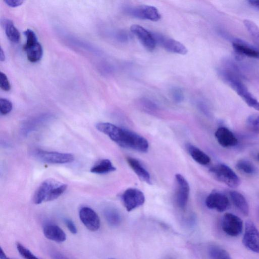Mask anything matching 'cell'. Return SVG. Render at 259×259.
Instances as JSON below:
<instances>
[{
  "mask_svg": "<svg viewBox=\"0 0 259 259\" xmlns=\"http://www.w3.org/2000/svg\"><path fill=\"white\" fill-rule=\"evenodd\" d=\"M65 224L69 231L73 234H76L77 229L74 222L69 219H66L64 220Z\"/></svg>",
  "mask_w": 259,
  "mask_h": 259,
  "instance_id": "cell-35",
  "label": "cell"
},
{
  "mask_svg": "<svg viewBox=\"0 0 259 259\" xmlns=\"http://www.w3.org/2000/svg\"><path fill=\"white\" fill-rule=\"evenodd\" d=\"M13 108L11 102L5 98L0 99V112L2 115H6L10 113Z\"/></svg>",
  "mask_w": 259,
  "mask_h": 259,
  "instance_id": "cell-30",
  "label": "cell"
},
{
  "mask_svg": "<svg viewBox=\"0 0 259 259\" xmlns=\"http://www.w3.org/2000/svg\"><path fill=\"white\" fill-rule=\"evenodd\" d=\"M247 122L252 130L259 132V114L250 115L247 118Z\"/></svg>",
  "mask_w": 259,
  "mask_h": 259,
  "instance_id": "cell-31",
  "label": "cell"
},
{
  "mask_svg": "<svg viewBox=\"0 0 259 259\" xmlns=\"http://www.w3.org/2000/svg\"><path fill=\"white\" fill-rule=\"evenodd\" d=\"M233 48L237 53L249 57L259 58V52L251 47L239 41L232 44Z\"/></svg>",
  "mask_w": 259,
  "mask_h": 259,
  "instance_id": "cell-24",
  "label": "cell"
},
{
  "mask_svg": "<svg viewBox=\"0 0 259 259\" xmlns=\"http://www.w3.org/2000/svg\"><path fill=\"white\" fill-rule=\"evenodd\" d=\"M125 12L135 18L153 21H158L161 15L158 10L153 6L142 5L125 8Z\"/></svg>",
  "mask_w": 259,
  "mask_h": 259,
  "instance_id": "cell-9",
  "label": "cell"
},
{
  "mask_svg": "<svg viewBox=\"0 0 259 259\" xmlns=\"http://www.w3.org/2000/svg\"><path fill=\"white\" fill-rule=\"evenodd\" d=\"M97 129L108 136L119 146L141 152H146L149 148L147 140L142 136L128 130L109 122L98 123Z\"/></svg>",
  "mask_w": 259,
  "mask_h": 259,
  "instance_id": "cell-1",
  "label": "cell"
},
{
  "mask_svg": "<svg viewBox=\"0 0 259 259\" xmlns=\"http://www.w3.org/2000/svg\"><path fill=\"white\" fill-rule=\"evenodd\" d=\"M108 259H115V258H108Z\"/></svg>",
  "mask_w": 259,
  "mask_h": 259,
  "instance_id": "cell-44",
  "label": "cell"
},
{
  "mask_svg": "<svg viewBox=\"0 0 259 259\" xmlns=\"http://www.w3.org/2000/svg\"><path fill=\"white\" fill-rule=\"evenodd\" d=\"M243 24L253 42L259 47V27L253 21L246 19Z\"/></svg>",
  "mask_w": 259,
  "mask_h": 259,
  "instance_id": "cell-27",
  "label": "cell"
},
{
  "mask_svg": "<svg viewBox=\"0 0 259 259\" xmlns=\"http://www.w3.org/2000/svg\"><path fill=\"white\" fill-rule=\"evenodd\" d=\"M43 233L48 239L57 243H62L66 239L64 231L54 224L48 223L43 227Z\"/></svg>",
  "mask_w": 259,
  "mask_h": 259,
  "instance_id": "cell-17",
  "label": "cell"
},
{
  "mask_svg": "<svg viewBox=\"0 0 259 259\" xmlns=\"http://www.w3.org/2000/svg\"><path fill=\"white\" fill-rule=\"evenodd\" d=\"M31 155L36 159L43 162L51 164H63L72 162L74 157L70 153L47 151L41 149H35Z\"/></svg>",
  "mask_w": 259,
  "mask_h": 259,
  "instance_id": "cell-5",
  "label": "cell"
},
{
  "mask_svg": "<svg viewBox=\"0 0 259 259\" xmlns=\"http://www.w3.org/2000/svg\"><path fill=\"white\" fill-rule=\"evenodd\" d=\"M16 247L19 253L24 259H41L20 243H17Z\"/></svg>",
  "mask_w": 259,
  "mask_h": 259,
  "instance_id": "cell-29",
  "label": "cell"
},
{
  "mask_svg": "<svg viewBox=\"0 0 259 259\" xmlns=\"http://www.w3.org/2000/svg\"><path fill=\"white\" fill-rule=\"evenodd\" d=\"M103 214L108 224L112 227L118 226L121 222V215L115 208H106L103 211Z\"/></svg>",
  "mask_w": 259,
  "mask_h": 259,
  "instance_id": "cell-25",
  "label": "cell"
},
{
  "mask_svg": "<svg viewBox=\"0 0 259 259\" xmlns=\"http://www.w3.org/2000/svg\"><path fill=\"white\" fill-rule=\"evenodd\" d=\"M52 117V115L51 114H43L27 120L21 126L22 133L23 135L27 136L50 120Z\"/></svg>",
  "mask_w": 259,
  "mask_h": 259,
  "instance_id": "cell-15",
  "label": "cell"
},
{
  "mask_svg": "<svg viewBox=\"0 0 259 259\" xmlns=\"http://www.w3.org/2000/svg\"><path fill=\"white\" fill-rule=\"evenodd\" d=\"M115 36L118 41L122 42L127 41L129 38L128 33L123 30L117 32Z\"/></svg>",
  "mask_w": 259,
  "mask_h": 259,
  "instance_id": "cell-36",
  "label": "cell"
},
{
  "mask_svg": "<svg viewBox=\"0 0 259 259\" xmlns=\"http://www.w3.org/2000/svg\"><path fill=\"white\" fill-rule=\"evenodd\" d=\"M50 256L52 259H70L61 252L54 250L50 252Z\"/></svg>",
  "mask_w": 259,
  "mask_h": 259,
  "instance_id": "cell-37",
  "label": "cell"
},
{
  "mask_svg": "<svg viewBox=\"0 0 259 259\" xmlns=\"http://www.w3.org/2000/svg\"><path fill=\"white\" fill-rule=\"evenodd\" d=\"M79 219L83 225L91 231H96L100 227V220L98 214L91 208L82 207L79 211Z\"/></svg>",
  "mask_w": 259,
  "mask_h": 259,
  "instance_id": "cell-11",
  "label": "cell"
},
{
  "mask_svg": "<svg viewBox=\"0 0 259 259\" xmlns=\"http://www.w3.org/2000/svg\"><path fill=\"white\" fill-rule=\"evenodd\" d=\"M171 95L174 100L177 103H181L184 100L183 92L179 88L175 87L171 90Z\"/></svg>",
  "mask_w": 259,
  "mask_h": 259,
  "instance_id": "cell-33",
  "label": "cell"
},
{
  "mask_svg": "<svg viewBox=\"0 0 259 259\" xmlns=\"http://www.w3.org/2000/svg\"><path fill=\"white\" fill-rule=\"evenodd\" d=\"M156 42L160 44L168 52L185 55L188 53L187 48L181 42L172 38H167L159 34H153Z\"/></svg>",
  "mask_w": 259,
  "mask_h": 259,
  "instance_id": "cell-13",
  "label": "cell"
},
{
  "mask_svg": "<svg viewBox=\"0 0 259 259\" xmlns=\"http://www.w3.org/2000/svg\"><path fill=\"white\" fill-rule=\"evenodd\" d=\"M4 2L9 7H17L23 3V1L21 0H5Z\"/></svg>",
  "mask_w": 259,
  "mask_h": 259,
  "instance_id": "cell-38",
  "label": "cell"
},
{
  "mask_svg": "<svg viewBox=\"0 0 259 259\" xmlns=\"http://www.w3.org/2000/svg\"><path fill=\"white\" fill-rule=\"evenodd\" d=\"M115 170L116 168L113 165L110 160L104 159L99 161L92 166L90 171L97 174H106Z\"/></svg>",
  "mask_w": 259,
  "mask_h": 259,
  "instance_id": "cell-23",
  "label": "cell"
},
{
  "mask_svg": "<svg viewBox=\"0 0 259 259\" xmlns=\"http://www.w3.org/2000/svg\"><path fill=\"white\" fill-rule=\"evenodd\" d=\"M0 86L1 88L5 91H9L11 89L10 83L7 76L2 72L0 73Z\"/></svg>",
  "mask_w": 259,
  "mask_h": 259,
  "instance_id": "cell-34",
  "label": "cell"
},
{
  "mask_svg": "<svg viewBox=\"0 0 259 259\" xmlns=\"http://www.w3.org/2000/svg\"><path fill=\"white\" fill-rule=\"evenodd\" d=\"M126 161L131 168L141 180L148 184H151L149 173L139 161L131 157H127Z\"/></svg>",
  "mask_w": 259,
  "mask_h": 259,
  "instance_id": "cell-19",
  "label": "cell"
},
{
  "mask_svg": "<svg viewBox=\"0 0 259 259\" xmlns=\"http://www.w3.org/2000/svg\"><path fill=\"white\" fill-rule=\"evenodd\" d=\"M232 201L235 207L244 215H248L249 212V205L244 196L239 192H230Z\"/></svg>",
  "mask_w": 259,
  "mask_h": 259,
  "instance_id": "cell-20",
  "label": "cell"
},
{
  "mask_svg": "<svg viewBox=\"0 0 259 259\" xmlns=\"http://www.w3.org/2000/svg\"><path fill=\"white\" fill-rule=\"evenodd\" d=\"M257 159L259 160V153H258L257 155Z\"/></svg>",
  "mask_w": 259,
  "mask_h": 259,
  "instance_id": "cell-43",
  "label": "cell"
},
{
  "mask_svg": "<svg viewBox=\"0 0 259 259\" xmlns=\"http://www.w3.org/2000/svg\"><path fill=\"white\" fill-rule=\"evenodd\" d=\"M131 31L138 38L143 45L148 50L154 49L156 42L153 34L142 26L134 24L131 26Z\"/></svg>",
  "mask_w": 259,
  "mask_h": 259,
  "instance_id": "cell-14",
  "label": "cell"
},
{
  "mask_svg": "<svg viewBox=\"0 0 259 259\" xmlns=\"http://www.w3.org/2000/svg\"><path fill=\"white\" fill-rule=\"evenodd\" d=\"M0 60L1 61H4L5 60V53L2 48L0 49Z\"/></svg>",
  "mask_w": 259,
  "mask_h": 259,
  "instance_id": "cell-41",
  "label": "cell"
},
{
  "mask_svg": "<svg viewBox=\"0 0 259 259\" xmlns=\"http://www.w3.org/2000/svg\"><path fill=\"white\" fill-rule=\"evenodd\" d=\"M218 73L224 81L231 87L248 106L259 111V101L242 82L234 66L230 64L223 65L219 68Z\"/></svg>",
  "mask_w": 259,
  "mask_h": 259,
  "instance_id": "cell-2",
  "label": "cell"
},
{
  "mask_svg": "<svg viewBox=\"0 0 259 259\" xmlns=\"http://www.w3.org/2000/svg\"><path fill=\"white\" fill-rule=\"evenodd\" d=\"M140 103L142 107L147 111H153L157 109L156 104L148 99H142Z\"/></svg>",
  "mask_w": 259,
  "mask_h": 259,
  "instance_id": "cell-32",
  "label": "cell"
},
{
  "mask_svg": "<svg viewBox=\"0 0 259 259\" xmlns=\"http://www.w3.org/2000/svg\"><path fill=\"white\" fill-rule=\"evenodd\" d=\"M222 229L230 236H238L241 234L243 230L242 220L233 213H226L222 219Z\"/></svg>",
  "mask_w": 259,
  "mask_h": 259,
  "instance_id": "cell-8",
  "label": "cell"
},
{
  "mask_svg": "<svg viewBox=\"0 0 259 259\" xmlns=\"http://www.w3.org/2000/svg\"><path fill=\"white\" fill-rule=\"evenodd\" d=\"M122 203L127 211L142 205L145 201L143 193L136 188L126 189L121 195Z\"/></svg>",
  "mask_w": 259,
  "mask_h": 259,
  "instance_id": "cell-7",
  "label": "cell"
},
{
  "mask_svg": "<svg viewBox=\"0 0 259 259\" xmlns=\"http://www.w3.org/2000/svg\"><path fill=\"white\" fill-rule=\"evenodd\" d=\"M4 24L5 32L8 39L13 42H19L20 38V33L15 26L13 21L10 20H6Z\"/></svg>",
  "mask_w": 259,
  "mask_h": 259,
  "instance_id": "cell-26",
  "label": "cell"
},
{
  "mask_svg": "<svg viewBox=\"0 0 259 259\" xmlns=\"http://www.w3.org/2000/svg\"><path fill=\"white\" fill-rule=\"evenodd\" d=\"M205 203L208 208L219 212L225 211L230 205L228 197L224 194L216 191L212 192L207 196Z\"/></svg>",
  "mask_w": 259,
  "mask_h": 259,
  "instance_id": "cell-12",
  "label": "cell"
},
{
  "mask_svg": "<svg viewBox=\"0 0 259 259\" xmlns=\"http://www.w3.org/2000/svg\"><path fill=\"white\" fill-rule=\"evenodd\" d=\"M187 149L192 158L199 164L207 165L210 162V157L198 148L192 145L188 144Z\"/></svg>",
  "mask_w": 259,
  "mask_h": 259,
  "instance_id": "cell-22",
  "label": "cell"
},
{
  "mask_svg": "<svg viewBox=\"0 0 259 259\" xmlns=\"http://www.w3.org/2000/svg\"><path fill=\"white\" fill-rule=\"evenodd\" d=\"M248 3L252 7L259 10V1H249Z\"/></svg>",
  "mask_w": 259,
  "mask_h": 259,
  "instance_id": "cell-39",
  "label": "cell"
},
{
  "mask_svg": "<svg viewBox=\"0 0 259 259\" xmlns=\"http://www.w3.org/2000/svg\"><path fill=\"white\" fill-rule=\"evenodd\" d=\"M236 166L239 170L247 175L254 174L256 171L253 164L247 160L241 159L238 161Z\"/></svg>",
  "mask_w": 259,
  "mask_h": 259,
  "instance_id": "cell-28",
  "label": "cell"
},
{
  "mask_svg": "<svg viewBox=\"0 0 259 259\" xmlns=\"http://www.w3.org/2000/svg\"><path fill=\"white\" fill-rule=\"evenodd\" d=\"M67 186L53 179L44 181L37 188L33 198L35 204L54 200L63 194Z\"/></svg>",
  "mask_w": 259,
  "mask_h": 259,
  "instance_id": "cell-3",
  "label": "cell"
},
{
  "mask_svg": "<svg viewBox=\"0 0 259 259\" xmlns=\"http://www.w3.org/2000/svg\"><path fill=\"white\" fill-rule=\"evenodd\" d=\"M175 180L177 184L175 194L176 203L179 208L185 209L189 198V185L185 178L180 174L176 175Z\"/></svg>",
  "mask_w": 259,
  "mask_h": 259,
  "instance_id": "cell-10",
  "label": "cell"
},
{
  "mask_svg": "<svg viewBox=\"0 0 259 259\" xmlns=\"http://www.w3.org/2000/svg\"><path fill=\"white\" fill-rule=\"evenodd\" d=\"M205 253L207 259H232L227 250L214 244L207 246Z\"/></svg>",
  "mask_w": 259,
  "mask_h": 259,
  "instance_id": "cell-21",
  "label": "cell"
},
{
  "mask_svg": "<svg viewBox=\"0 0 259 259\" xmlns=\"http://www.w3.org/2000/svg\"><path fill=\"white\" fill-rule=\"evenodd\" d=\"M212 176L217 180L231 188L237 187L240 180L237 174L229 166L225 164H218L209 170Z\"/></svg>",
  "mask_w": 259,
  "mask_h": 259,
  "instance_id": "cell-4",
  "label": "cell"
},
{
  "mask_svg": "<svg viewBox=\"0 0 259 259\" xmlns=\"http://www.w3.org/2000/svg\"><path fill=\"white\" fill-rule=\"evenodd\" d=\"M23 50L26 52L27 59L32 63L38 61L43 54L42 46L38 41L26 42Z\"/></svg>",
  "mask_w": 259,
  "mask_h": 259,
  "instance_id": "cell-18",
  "label": "cell"
},
{
  "mask_svg": "<svg viewBox=\"0 0 259 259\" xmlns=\"http://www.w3.org/2000/svg\"><path fill=\"white\" fill-rule=\"evenodd\" d=\"M242 243L248 250L259 253V230L251 221L245 223Z\"/></svg>",
  "mask_w": 259,
  "mask_h": 259,
  "instance_id": "cell-6",
  "label": "cell"
},
{
  "mask_svg": "<svg viewBox=\"0 0 259 259\" xmlns=\"http://www.w3.org/2000/svg\"><path fill=\"white\" fill-rule=\"evenodd\" d=\"M215 137L220 145L224 147H230L238 144V139L228 128L220 127L215 133Z\"/></svg>",
  "mask_w": 259,
  "mask_h": 259,
  "instance_id": "cell-16",
  "label": "cell"
},
{
  "mask_svg": "<svg viewBox=\"0 0 259 259\" xmlns=\"http://www.w3.org/2000/svg\"><path fill=\"white\" fill-rule=\"evenodd\" d=\"M165 259H174V258L171 257H168L166 258Z\"/></svg>",
  "mask_w": 259,
  "mask_h": 259,
  "instance_id": "cell-42",
  "label": "cell"
},
{
  "mask_svg": "<svg viewBox=\"0 0 259 259\" xmlns=\"http://www.w3.org/2000/svg\"><path fill=\"white\" fill-rule=\"evenodd\" d=\"M0 258L1 259H10L8 257L7 255L5 254V252L3 251V249L1 247L0 249Z\"/></svg>",
  "mask_w": 259,
  "mask_h": 259,
  "instance_id": "cell-40",
  "label": "cell"
}]
</instances>
